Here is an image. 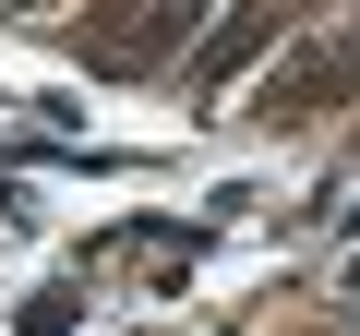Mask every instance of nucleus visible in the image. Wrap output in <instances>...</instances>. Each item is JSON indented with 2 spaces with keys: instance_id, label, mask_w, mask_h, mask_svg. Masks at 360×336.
<instances>
[{
  "instance_id": "1",
  "label": "nucleus",
  "mask_w": 360,
  "mask_h": 336,
  "mask_svg": "<svg viewBox=\"0 0 360 336\" xmlns=\"http://www.w3.org/2000/svg\"><path fill=\"white\" fill-rule=\"evenodd\" d=\"M348 300H360V276H348Z\"/></svg>"
}]
</instances>
